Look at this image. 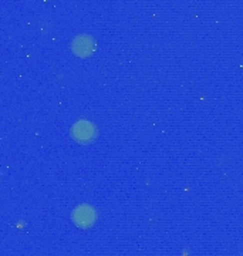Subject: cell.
<instances>
[{"mask_svg": "<svg viewBox=\"0 0 243 256\" xmlns=\"http://www.w3.org/2000/svg\"><path fill=\"white\" fill-rule=\"evenodd\" d=\"M72 222L78 226V228L87 229L91 228L96 220H97V210L94 206H91L88 204H82L80 206H77L72 210Z\"/></svg>", "mask_w": 243, "mask_h": 256, "instance_id": "7a4b0ae2", "label": "cell"}, {"mask_svg": "<svg viewBox=\"0 0 243 256\" xmlns=\"http://www.w3.org/2000/svg\"><path fill=\"white\" fill-rule=\"evenodd\" d=\"M72 53L78 57H88L96 50V40L88 34L77 36L72 43Z\"/></svg>", "mask_w": 243, "mask_h": 256, "instance_id": "3957f363", "label": "cell"}, {"mask_svg": "<svg viewBox=\"0 0 243 256\" xmlns=\"http://www.w3.org/2000/svg\"><path fill=\"white\" fill-rule=\"evenodd\" d=\"M72 137L81 144H90L97 138V128L96 126L87 121V120H80L72 127Z\"/></svg>", "mask_w": 243, "mask_h": 256, "instance_id": "6da1fadb", "label": "cell"}]
</instances>
